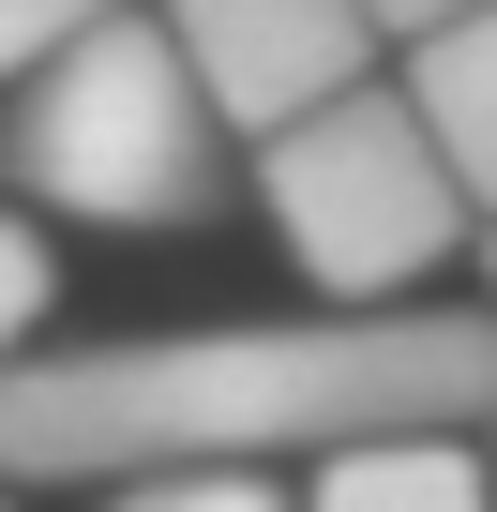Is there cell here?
<instances>
[{"instance_id": "1", "label": "cell", "mask_w": 497, "mask_h": 512, "mask_svg": "<svg viewBox=\"0 0 497 512\" xmlns=\"http://www.w3.org/2000/svg\"><path fill=\"white\" fill-rule=\"evenodd\" d=\"M392 422H497V317L482 302H377V317H241V332H136L0 362V482H151V467H287Z\"/></svg>"}, {"instance_id": "2", "label": "cell", "mask_w": 497, "mask_h": 512, "mask_svg": "<svg viewBox=\"0 0 497 512\" xmlns=\"http://www.w3.org/2000/svg\"><path fill=\"white\" fill-rule=\"evenodd\" d=\"M0 166H16V196H46L76 226H196L226 196V121H211L196 61L166 46V16H106L46 76H16Z\"/></svg>"}, {"instance_id": "3", "label": "cell", "mask_w": 497, "mask_h": 512, "mask_svg": "<svg viewBox=\"0 0 497 512\" xmlns=\"http://www.w3.org/2000/svg\"><path fill=\"white\" fill-rule=\"evenodd\" d=\"M257 196H272V226H287V256H302V287L317 302H347V317H377V302H422V272L482 226L467 211V181L437 166V136H422V106L407 91H332L317 121H287V136H257Z\"/></svg>"}, {"instance_id": "4", "label": "cell", "mask_w": 497, "mask_h": 512, "mask_svg": "<svg viewBox=\"0 0 497 512\" xmlns=\"http://www.w3.org/2000/svg\"><path fill=\"white\" fill-rule=\"evenodd\" d=\"M166 46L196 61V91H211L226 136H287L332 91H362L377 16L362 0H166Z\"/></svg>"}, {"instance_id": "5", "label": "cell", "mask_w": 497, "mask_h": 512, "mask_svg": "<svg viewBox=\"0 0 497 512\" xmlns=\"http://www.w3.org/2000/svg\"><path fill=\"white\" fill-rule=\"evenodd\" d=\"M302 512H497V482H482L467 422H392V437L317 452V497Z\"/></svg>"}, {"instance_id": "6", "label": "cell", "mask_w": 497, "mask_h": 512, "mask_svg": "<svg viewBox=\"0 0 497 512\" xmlns=\"http://www.w3.org/2000/svg\"><path fill=\"white\" fill-rule=\"evenodd\" d=\"M407 106H422L437 166L467 181V211H497V0H482V16H452V31H422V46H407Z\"/></svg>"}, {"instance_id": "7", "label": "cell", "mask_w": 497, "mask_h": 512, "mask_svg": "<svg viewBox=\"0 0 497 512\" xmlns=\"http://www.w3.org/2000/svg\"><path fill=\"white\" fill-rule=\"evenodd\" d=\"M106 512H302V497H272V467H151Z\"/></svg>"}, {"instance_id": "8", "label": "cell", "mask_w": 497, "mask_h": 512, "mask_svg": "<svg viewBox=\"0 0 497 512\" xmlns=\"http://www.w3.org/2000/svg\"><path fill=\"white\" fill-rule=\"evenodd\" d=\"M121 16V0H0V91H16V76H46L76 31H106Z\"/></svg>"}, {"instance_id": "9", "label": "cell", "mask_w": 497, "mask_h": 512, "mask_svg": "<svg viewBox=\"0 0 497 512\" xmlns=\"http://www.w3.org/2000/svg\"><path fill=\"white\" fill-rule=\"evenodd\" d=\"M46 287H61V272H46V241H31L16 211H0V362L31 347V317H46Z\"/></svg>"}, {"instance_id": "10", "label": "cell", "mask_w": 497, "mask_h": 512, "mask_svg": "<svg viewBox=\"0 0 497 512\" xmlns=\"http://www.w3.org/2000/svg\"><path fill=\"white\" fill-rule=\"evenodd\" d=\"M362 16H377V31H407V46H422V31H452V16H482V0H362Z\"/></svg>"}, {"instance_id": "11", "label": "cell", "mask_w": 497, "mask_h": 512, "mask_svg": "<svg viewBox=\"0 0 497 512\" xmlns=\"http://www.w3.org/2000/svg\"><path fill=\"white\" fill-rule=\"evenodd\" d=\"M482 287H497V211H482ZM482 317H497V302H482Z\"/></svg>"}, {"instance_id": "12", "label": "cell", "mask_w": 497, "mask_h": 512, "mask_svg": "<svg viewBox=\"0 0 497 512\" xmlns=\"http://www.w3.org/2000/svg\"><path fill=\"white\" fill-rule=\"evenodd\" d=\"M0 512H16V497H0Z\"/></svg>"}]
</instances>
